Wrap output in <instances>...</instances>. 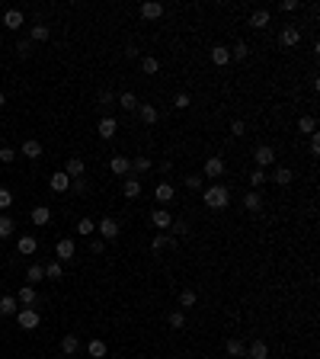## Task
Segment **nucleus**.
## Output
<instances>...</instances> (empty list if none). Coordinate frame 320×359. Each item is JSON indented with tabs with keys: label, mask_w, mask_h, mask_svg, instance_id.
<instances>
[{
	"label": "nucleus",
	"mask_w": 320,
	"mask_h": 359,
	"mask_svg": "<svg viewBox=\"0 0 320 359\" xmlns=\"http://www.w3.org/2000/svg\"><path fill=\"white\" fill-rule=\"evenodd\" d=\"M90 250H93V254H103V250H106V244L99 241V238H93V241H90Z\"/></svg>",
	"instance_id": "obj_50"
},
{
	"label": "nucleus",
	"mask_w": 320,
	"mask_h": 359,
	"mask_svg": "<svg viewBox=\"0 0 320 359\" xmlns=\"http://www.w3.org/2000/svg\"><path fill=\"white\" fill-rule=\"evenodd\" d=\"M119 106L128 109V112H135L138 109V97H135V93H119Z\"/></svg>",
	"instance_id": "obj_25"
},
{
	"label": "nucleus",
	"mask_w": 320,
	"mask_h": 359,
	"mask_svg": "<svg viewBox=\"0 0 320 359\" xmlns=\"http://www.w3.org/2000/svg\"><path fill=\"white\" fill-rule=\"evenodd\" d=\"M87 353H90L93 359H103V356H106V343H103V340H90V347H87Z\"/></svg>",
	"instance_id": "obj_37"
},
{
	"label": "nucleus",
	"mask_w": 320,
	"mask_h": 359,
	"mask_svg": "<svg viewBox=\"0 0 320 359\" xmlns=\"http://www.w3.org/2000/svg\"><path fill=\"white\" fill-rule=\"evenodd\" d=\"M26 279H29V282H42V279H45V266H39V263H32V266L26 269Z\"/></svg>",
	"instance_id": "obj_34"
},
{
	"label": "nucleus",
	"mask_w": 320,
	"mask_h": 359,
	"mask_svg": "<svg viewBox=\"0 0 320 359\" xmlns=\"http://www.w3.org/2000/svg\"><path fill=\"white\" fill-rule=\"evenodd\" d=\"M250 183H253V186H263V183H266V173H263V170H253V173H250Z\"/></svg>",
	"instance_id": "obj_49"
},
{
	"label": "nucleus",
	"mask_w": 320,
	"mask_h": 359,
	"mask_svg": "<svg viewBox=\"0 0 320 359\" xmlns=\"http://www.w3.org/2000/svg\"><path fill=\"white\" fill-rule=\"evenodd\" d=\"M23 157H29V160H39V157H42V141L29 138V141L23 145Z\"/></svg>",
	"instance_id": "obj_17"
},
{
	"label": "nucleus",
	"mask_w": 320,
	"mask_h": 359,
	"mask_svg": "<svg viewBox=\"0 0 320 359\" xmlns=\"http://www.w3.org/2000/svg\"><path fill=\"white\" fill-rule=\"evenodd\" d=\"M3 106H6V97H3V93H0V109H3Z\"/></svg>",
	"instance_id": "obj_58"
},
{
	"label": "nucleus",
	"mask_w": 320,
	"mask_h": 359,
	"mask_svg": "<svg viewBox=\"0 0 320 359\" xmlns=\"http://www.w3.org/2000/svg\"><path fill=\"white\" fill-rule=\"evenodd\" d=\"M0 160H3V164H13V160H16V151H13V148H0Z\"/></svg>",
	"instance_id": "obj_48"
},
{
	"label": "nucleus",
	"mask_w": 320,
	"mask_h": 359,
	"mask_svg": "<svg viewBox=\"0 0 320 359\" xmlns=\"http://www.w3.org/2000/svg\"><path fill=\"white\" fill-rule=\"evenodd\" d=\"M298 128H301L304 135H314L317 132V119L314 116H301V119H298Z\"/></svg>",
	"instance_id": "obj_30"
},
{
	"label": "nucleus",
	"mask_w": 320,
	"mask_h": 359,
	"mask_svg": "<svg viewBox=\"0 0 320 359\" xmlns=\"http://www.w3.org/2000/svg\"><path fill=\"white\" fill-rule=\"evenodd\" d=\"M141 67H144V74H157L160 71V61L154 58V55H147L144 61H141Z\"/></svg>",
	"instance_id": "obj_42"
},
{
	"label": "nucleus",
	"mask_w": 320,
	"mask_h": 359,
	"mask_svg": "<svg viewBox=\"0 0 320 359\" xmlns=\"http://www.w3.org/2000/svg\"><path fill=\"white\" fill-rule=\"evenodd\" d=\"M45 276L48 279H61V263L54 260V263H45Z\"/></svg>",
	"instance_id": "obj_43"
},
{
	"label": "nucleus",
	"mask_w": 320,
	"mask_h": 359,
	"mask_svg": "<svg viewBox=\"0 0 320 359\" xmlns=\"http://www.w3.org/2000/svg\"><path fill=\"white\" fill-rule=\"evenodd\" d=\"M16 55H19V58H29V55H32V42H29V39H23V42L16 45Z\"/></svg>",
	"instance_id": "obj_45"
},
{
	"label": "nucleus",
	"mask_w": 320,
	"mask_h": 359,
	"mask_svg": "<svg viewBox=\"0 0 320 359\" xmlns=\"http://www.w3.org/2000/svg\"><path fill=\"white\" fill-rule=\"evenodd\" d=\"M84 170H87V164H84L80 157H67V164H64V173H67L71 180H80V177H84Z\"/></svg>",
	"instance_id": "obj_7"
},
{
	"label": "nucleus",
	"mask_w": 320,
	"mask_h": 359,
	"mask_svg": "<svg viewBox=\"0 0 320 359\" xmlns=\"http://www.w3.org/2000/svg\"><path fill=\"white\" fill-rule=\"evenodd\" d=\"M138 116H141V119H144V122H147V125H154V122H157V119H160V112H157V109H154V106H151V103H138Z\"/></svg>",
	"instance_id": "obj_19"
},
{
	"label": "nucleus",
	"mask_w": 320,
	"mask_h": 359,
	"mask_svg": "<svg viewBox=\"0 0 320 359\" xmlns=\"http://www.w3.org/2000/svg\"><path fill=\"white\" fill-rule=\"evenodd\" d=\"M243 356H247V359H269V347H266L263 340H253V343L247 347V353H243Z\"/></svg>",
	"instance_id": "obj_11"
},
{
	"label": "nucleus",
	"mask_w": 320,
	"mask_h": 359,
	"mask_svg": "<svg viewBox=\"0 0 320 359\" xmlns=\"http://www.w3.org/2000/svg\"><path fill=\"white\" fill-rule=\"evenodd\" d=\"M243 205H247L250 212H260V208H263V199H260V193H247V196H243Z\"/></svg>",
	"instance_id": "obj_31"
},
{
	"label": "nucleus",
	"mask_w": 320,
	"mask_h": 359,
	"mask_svg": "<svg viewBox=\"0 0 320 359\" xmlns=\"http://www.w3.org/2000/svg\"><path fill=\"white\" fill-rule=\"evenodd\" d=\"M16 302L19 305H32V302H36V289H32V286H23V289H19V295H16Z\"/></svg>",
	"instance_id": "obj_36"
},
{
	"label": "nucleus",
	"mask_w": 320,
	"mask_h": 359,
	"mask_svg": "<svg viewBox=\"0 0 320 359\" xmlns=\"http://www.w3.org/2000/svg\"><path fill=\"white\" fill-rule=\"evenodd\" d=\"M109 103H112V93H109V90H99V106H109Z\"/></svg>",
	"instance_id": "obj_53"
},
{
	"label": "nucleus",
	"mask_w": 320,
	"mask_h": 359,
	"mask_svg": "<svg viewBox=\"0 0 320 359\" xmlns=\"http://www.w3.org/2000/svg\"><path fill=\"white\" fill-rule=\"evenodd\" d=\"M224 353H228V356H243V353H247V347H243V340L230 337V340L224 343Z\"/></svg>",
	"instance_id": "obj_24"
},
{
	"label": "nucleus",
	"mask_w": 320,
	"mask_h": 359,
	"mask_svg": "<svg viewBox=\"0 0 320 359\" xmlns=\"http://www.w3.org/2000/svg\"><path fill=\"white\" fill-rule=\"evenodd\" d=\"M61 350H64L67 356H74V353H77V350H80V340H77V337H74V334H67L64 340H61Z\"/></svg>",
	"instance_id": "obj_27"
},
{
	"label": "nucleus",
	"mask_w": 320,
	"mask_h": 359,
	"mask_svg": "<svg viewBox=\"0 0 320 359\" xmlns=\"http://www.w3.org/2000/svg\"><path fill=\"white\" fill-rule=\"evenodd\" d=\"M93 231H96V221H93V218H80V221H77V234H84V238H90Z\"/></svg>",
	"instance_id": "obj_33"
},
{
	"label": "nucleus",
	"mask_w": 320,
	"mask_h": 359,
	"mask_svg": "<svg viewBox=\"0 0 320 359\" xmlns=\"http://www.w3.org/2000/svg\"><path fill=\"white\" fill-rule=\"evenodd\" d=\"M189 103H192V100H189V93H176V97H173V106H176V109H186Z\"/></svg>",
	"instance_id": "obj_46"
},
{
	"label": "nucleus",
	"mask_w": 320,
	"mask_h": 359,
	"mask_svg": "<svg viewBox=\"0 0 320 359\" xmlns=\"http://www.w3.org/2000/svg\"><path fill=\"white\" fill-rule=\"evenodd\" d=\"M3 26L6 29H19V26H23V13L19 10H6L3 13Z\"/></svg>",
	"instance_id": "obj_22"
},
{
	"label": "nucleus",
	"mask_w": 320,
	"mask_h": 359,
	"mask_svg": "<svg viewBox=\"0 0 320 359\" xmlns=\"http://www.w3.org/2000/svg\"><path fill=\"white\" fill-rule=\"evenodd\" d=\"M10 205H13V193L0 186V208H10Z\"/></svg>",
	"instance_id": "obj_47"
},
{
	"label": "nucleus",
	"mask_w": 320,
	"mask_h": 359,
	"mask_svg": "<svg viewBox=\"0 0 320 359\" xmlns=\"http://www.w3.org/2000/svg\"><path fill=\"white\" fill-rule=\"evenodd\" d=\"M13 231H16V221L10 215H0V238H10Z\"/></svg>",
	"instance_id": "obj_28"
},
{
	"label": "nucleus",
	"mask_w": 320,
	"mask_h": 359,
	"mask_svg": "<svg viewBox=\"0 0 320 359\" xmlns=\"http://www.w3.org/2000/svg\"><path fill=\"white\" fill-rule=\"evenodd\" d=\"M96 132H99V138H112V135L119 132V122H115L112 116H106V119L96 122Z\"/></svg>",
	"instance_id": "obj_9"
},
{
	"label": "nucleus",
	"mask_w": 320,
	"mask_h": 359,
	"mask_svg": "<svg viewBox=\"0 0 320 359\" xmlns=\"http://www.w3.org/2000/svg\"><path fill=\"white\" fill-rule=\"evenodd\" d=\"M278 39H282V45H288V49H291V45L301 42V29H298V26H285Z\"/></svg>",
	"instance_id": "obj_15"
},
{
	"label": "nucleus",
	"mask_w": 320,
	"mask_h": 359,
	"mask_svg": "<svg viewBox=\"0 0 320 359\" xmlns=\"http://www.w3.org/2000/svg\"><path fill=\"white\" fill-rule=\"evenodd\" d=\"M167 321H170V327H173V330H183V327H186V314H183V311H173Z\"/></svg>",
	"instance_id": "obj_40"
},
{
	"label": "nucleus",
	"mask_w": 320,
	"mask_h": 359,
	"mask_svg": "<svg viewBox=\"0 0 320 359\" xmlns=\"http://www.w3.org/2000/svg\"><path fill=\"white\" fill-rule=\"evenodd\" d=\"M202 199H205V205H208V208H215V212H221V208H228V202H230V193H228L224 186H218V183H215V186H208V189H205V196H202Z\"/></svg>",
	"instance_id": "obj_1"
},
{
	"label": "nucleus",
	"mask_w": 320,
	"mask_h": 359,
	"mask_svg": "<svg viewBox=\"0 0 320 359\" xmlns=\"http://www.w3.org/2000/svg\"><path fill=\"white\" fill-rule=\"evenodd\" d=\"M36 247H39V244H36V238H32V234H23V238H19V244H16V250H19L23 256L36 254Z\"/></svg>",
	"instance_id": "obj_21"
},
{
	"label": "nucleus",
	"mask_w": 320,
	"mask_h": 359,
	"mask_svg": "<svg viewBox=\"0 0 320 359\" xmlns=\"http://www.w3.org/2000/svg\"><path fill=\"white\" fill-rule=\"evenodd\" d=\"M253 160H256L260 167H269V164H275V151H272L269 145H260V148L253 151Z\"/></svg>",
	"instance_id": "obj_6"
},
{
	"label": "nucleus",
	"mask_w": 320,
	"mask_h": 359,
	"mask_svg": "<svg viewBox=\"0 0 320 359\" xmlns=\"http://www.w3.org/2000/svg\"><path fill=\"white\" fill-rule=\"evenodd\" d=\"M125 58H138V45H128V49H125Z\"/></svg>",
	"instance_id": "obj_57"
},
{
	"label": "nucleus",
	"mask_w": 320,
	"mask_h": 359,
	"mask_svg": "<svg viewBox=\"0 0 320 359\" xmlns=\"http://www.w3.org/2000/svg\"><path fill=\"white\" fill-rule=\"evenodd\" d=\"M269 10H253V13H250V26H253V29H266V26H269Z\"/></svg>",
	"instance_id": "obj_18"
},
{
	"label": "nucleus",
	"mask_w": 320,
	"mask_h": 359,
	"mask_svg": "<svg viewBox=\"0 0 320 359\" xmlns=\"http://www.w3.org/2000/svg\"><path fill=\"white\" fill-rule=\"evenodd\" d=\"M311 154H320V135H311Z\"/></svg>",
	"instance_id": "obj_52"
},
{
	"label": "nucleus",
	"mask_w": 320,
	"mask_h": 359,
	"mask_svg": "<svg viewBox=\"0 0 320 359\" xmlns=\"http://www.w3.org/2000/svg\"><path fill=\"white\" fill-rule=\"evenodd\" d=\"M167 244H176V238H173V234H154L151 247H154V250H160V247H167Z\"/></svg>",
	"instance_id": "obj_39"
},
{
	"label": "nucleus",
	"mask_w": 320,
	"mask_h": 359,
	"mask_svg": "<svg viewBox=\"0 0 320 359\" xmlns=\"http://www.w3.org/2000/svg\"><path fill=\"white\" fill-rule=\"evenodd\" d=\"M132 170H135V173H147V170H151V157H144V154H138V157L132 160Z\"/></svg>",
	"instance_id": "obj_32"
},
{
	"label": "nucleus",
	"mask_w": 320,
	"mask_h": 359,
	"mask_svg": "<svg viewBox=\"0 0 320 359\" xmlns=\"http://www.w3.org/2000/svg\"><path fill=\"white\" fill-rule=\"evenodd\" d=\"M221 173H224V157H208V160H205V177L218 180Z\"/></svg>",
	"instance_id": "obj_14"
},
{
	"label": "nucleus",
	"mask_w": 320,
	"mask_h": 359,
	"mask_svg": "<svg viewBox=\"0 0 320 359\" xmlns=\"http://www.w3.org/2000/svg\"><path fill=\"white\" fill-rule=\"evenodd\" d=\"M212 61H215V64H228V61H230V49L215 45V49H212Z\"/></svg>",
	"instance_id": "obj_26"
},
{
	"label": "nucleus",
	"mask_w": 320,
	"mask_h": 359,
	"mask_svg": "<svg viewBox=\"0 0 320 359\" xmlns=\"http://www.w3.org/2000/svg\"><path fill=\"white\" fill-rule=\"evenodd\" d=\"M230 135H237V138H240V135H247V122H243V119H234V122H230Z\"/></svg>",
	"instance_id": "obj_44"
},
{
	"label": "nucleus",
	"mask_w": 320,
	"mask_h": 359,
	"mask_svg": "<svg viewBox=\"0 0 320 359\" xmlns=\"http://www.w3.org/2000/svg\"><path fill=\"white\" fill-rule=\"evenodd\" d=\"M151 221H154V228H170V225H173V215H170L167 208H154Z\"/></svg>",
	"instance_id": "obj_16"
},
{
	"label": "nucleus",
	"mask_w": 320,
	"mask_h": 359,
	"mask_svg": "<svg viewBox=\"0 0 320 359\" xmlns=\"http://www.w3.org/2000/svg\"><path fill=\"white\" fill-rule=\"evenodd\" d=\"M54 254H58V263H71V260H74V254H77V247H74V241H71V238H61V241H58V247H54Z\"/></svg>",
	"instance_id": "obj_3"
},
{
	"label": "nucleus",
	"mask_w": 320,
	"mask_h": 359,
	"mask_svg": "<svg viewBox=\"0 0 320 359\" xmlns=\"http://www.w3.org/2000/svg\"><path fill=\"white\" fill-rule=\"evenodd\" d=\"M186 186H189V189H199V186H202V180L195 177V173H189V177H186Z\"/></svg>",
	"instance_id": "obj_51"
},
{
	"label": "nucleus",
	"mask_w": 320,
	"mask_h": 359,
	"mask_svg": "<svg viewBox=\"0 0 320 359\" xmlns=\"http://www.w3.org/2000/svg\"><path fill=\"white\" fill-rule=\"evenodd\" d=\"M109 170H112L115 177H128V173H132V160L122 157V154H115V157L109 160Z\"/></svg>",
	"instance_id": "obj_4"
},
{
	"label": "nucleus",
	"mask_w": 320,
	"mask_h": 359,
	"mask_svg": "<svg viewBox=\"0 0 320 359\" xmlns=\"http://www.w3.org/2000/svg\"><path fill=\"white\" fill-rule=\"evenodd\" d=\"M16 321H19V327L36 330L39 324H42V317H39V311H36V308H19V311H16Z\"/></svg>",
	"instance_id": "obj_2"
},
{
	"label": "nucleus",
	"mask_w": 320,
	"mask_h": 359,
	"mask_svg": "<svg viewBox=\"0 0 320 359\" xmlns=\"http://www.w3.org/2000/svg\"><path fill=\"white\" fill-rule=\"evenodd\" d=\"M272 180H275L278 186H288V183H291V170H288V167H278V170H275V177H272Z\"/></svg>",
	"instance_id": "obj_41"
},
{
	"label": "nucleus",
	"mask_w": 320,
	"mask_h": 359,
	"mask_svg": "<svg viewBox=\"0 0 320 359\" xmlns=\"http://www.w3.org/2000/svg\"><path fill=\"white\" fill-rule=\"evenodd\" d=\"M122 196H125V199H138L141 196V183L135 177H122Z\"/></svg>",
	"instance_id": "obj_8"
},
{
	"label": "nucleus",
	"mask_w": 320,
	"mask_h": 359,
	"mask_svg": "<svg viewBox=\"0 0 320 359\" xmlns=\"http://www.w3.org/2000/svg\"><path fill=\"white\" fill-rule=\"evenodd\" d=\"M71 186L77 189V193H87V183H84V180H71Z\"/></svg>",
	"instance_id": "obj_56"
},
{
	"label": "nucleus",
	"mask_w": 320,
	"mask_h": 359,
	"mask_svg": "<svg viewBox=\"0 0 320 359\" xmlns=\"http://www.w3.org/2000/svg\"><path fill=\"white\" fill-rule=\"evenodd\" d=\"M170 228H173L176 234H186V231H189V228H186V221H173V225H170Z\"/></svg>",
	"instance_id": "obj_54"
},
{
	"label": "nucleus",
	"mask_w": 320,
	"mask_h": 359,
	"mask_svg": "<svg viewBox=\"0 0 320 359\" xmlns=\"http://www.w3.org/2000/svg\"><path fill=\"white\" fill-rule=\"evenodd\" d=\"M298 6H301L298 0H285V3H282V10H288V13H291V10H298Z\"/></svg>",
	"instance_id": "obj_55"
},
{
	"label": "nucleus",
	"mask_w": 320,
	"mask_h": 359,
	"mask_svg": "<svg viewBox=\"0 0 320 359\" xmlns=\"http://www.w3.org/2000/svg\"><path fill=\"white\" fill-rule=\"evenodd\" d=\"M19 311V302H16V295H3V299H0V314H16Z\"/></svg>",
	"instance_id": "obj_20"
},
{
	"label": "nucleus",
	"mask_w": 320,
	"mask_h": 359,
	"mask_svg": "<svg viewBox=\"0 0 320 359\" xmlns=\"http://www.w3.org/2000/svg\"><path fill=\"white\" fill-rule=\"evenodd\" d=\"M195 302H199V295H195L192 289H183V292H180V308H192Z\"/></svg>",
	"instance_id": "obj_35"
},
{
	"label": "nucleus",
	"mask_w": 320,
	"mask_h": 359,
	"mask_svg": "<svg viewBox=\"0 0 320 359\" xmlns=\"http://www.w3.org/2000/svg\"><path fill=\"white\" fill-rule=\"evenodd\" d=\"M48 183H51V189H54V193H67V189H71V177H67L64 170L51 173V177H48Z\"/></svg>",
	"instance_id": "obj_10"
},
{
	"label": "nucleus",
	"mask_w": 320,
	"mask_h": 359,
	"mask_svg": "<svg viewBox=\"0 0 320 359\" xmlns=\"http://www.w3.org/2000/svg\"><path fill=\"white\" fill-rule=\"evenodd\" d=\"M48 36H51V29L45 23H39V26H32V29H29V42H45Z\"/></svg>",
	"instance_id": "obj_23"
},
{
	"label": "nucleus",
	"mask_w": 320,
	"mask_h": 359,
	"mask_svg": "<svg viewBox=\"0 0 320 359\" xmlns=\"http://www.w3.org/2000/svg\"><path fill=\"white\" fill-rule=\"evenodd\" d=\"M96 231L103 234L106 241H115V238H119V231H122V228H119V221H115V218H103V221H99V228H96Z\"/></svg>",
	"instance_id": "obj_5"
},
{
	"label": "nucleus",
	"mask_w": 320,
	"mask_h": 359,
	"mask_svg": "<svg viewBox=\"0 0 320 359\" xmlns=\"http://www.w3.org/2000/svg\"><path fill=\"white\" fill-rule=\"evenodd\" d=\"M29 218H32V225L42 228V225H48V221H51V208H48V205H36Z\"/></svg>",
	"instance_id": "obj_13"
},
{
	"label": "nucleus",
	"mask_w": 320,
	"mask_h": 359,
	"mask_svg": "<svg viewBox=\"0 0 320 359\" xmlns=\"http://www.w3.org/2000/svg\"><path fill=\"white\" fill-rule=\"evenodd\" d=\"M154 196H157V202H173V186H170V183H160V186L154 189Z\"/></svg>",
	"instance_id": "obj_29"
},
{
	"label": "nucleus",
	"mask_w": 320,
	"mask_h": 359,
	"mask_svg": "<svg viewBox=\"0 0 320 359\" xmlns=\"http://www.w3.org/2000/svg\"><path fill=\"white\" fill-rule=\"evenodd\" d=\"M141 16H144V19H160L163 16V3H157V0L141 3Z\"/></svg>",
	"instance_id": "obj_12"
},
{
	"label": "nucleus",
	"mask_w": 320,
	"mask_h": 359,
	"mask_svg": "<svg viewBox=\"0 0 320 359\" xmlns=\"http://www.w3.org/2000/svg\"><path fill=\"white\" fill-rule=\"evenodd\" d=\"M250 55V49H247V42H237L234 49H230V61H243Z\"/></svg>",
	"instance_id": "obj_38"
}]
</instances>
